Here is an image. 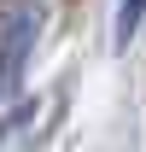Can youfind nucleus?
I'll list each match as a JSON object with an SVG mask.
<instances>
[{
	"label": "nucleus",
	"mask_w": 146,
	"mask_h": 152,
	"mask_svg": "<svg viewBox=\"0 0 146 152\" xmlns=\"http://www.w3.org/2000/svg\"><path fill=\"white\" fill-rule=\"evenodd\" d=\"M35 41H41V12L35 6H23V0L0 6V99H12L23 88V64L35 53Z\"/></svg>",
	"instance_id": "1"
},
{
	"label": "nucleus",
	"mask_w": 146,
	"mask_h": 152,
	"mask_svg": "<svg viewBox=\"0 0 146 152\" xmlns=\"http://www.w3.org/2000/svg\"><path fill=\"white\" fill-rule=\"evenodd\" d=\"M140 18H146V0H123V12H117V41L134 35V29H140Z\"/></svg>",
	"instance_id": "2"
}]
</instances>
